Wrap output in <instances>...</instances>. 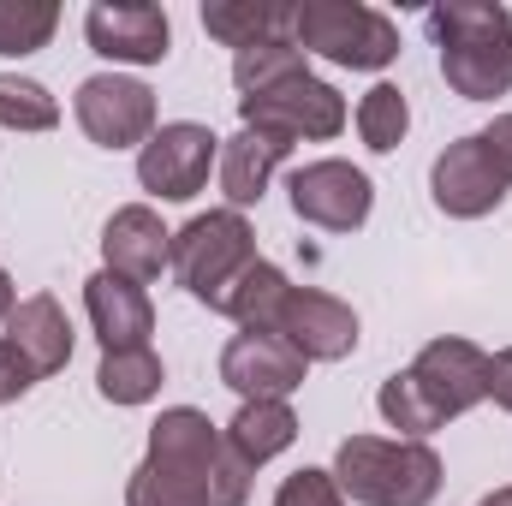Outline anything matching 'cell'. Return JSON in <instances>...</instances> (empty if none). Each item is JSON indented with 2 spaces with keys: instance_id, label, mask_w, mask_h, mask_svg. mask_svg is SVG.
<instances>
[{
  "instance_id": "1",
  "label": "cell",
  "mask_w": 512,
  "mask_h": 506,
  "mask_svg": "<svg viewBox=\"0 0 512 506\" xmlns=\"http://www.w3.org/2000/svg\"><path fill=\"white\" fill-rule=\"evenodd\" d=\"M251 465L227 447V435L197 411L173 405L149 423V453L131 471L126 506H245Z\"/></svg>"
},
{
  "instance_id": "2",
  "label": "cell",
  "mask_w": 512,
  "mask_h": 506,
  "mask_svg": "<svg viewBox=\"0 0 512 506\" xmlns=\"http://www.w3.org/2000/svg\"><path fill=\"white\" fill-rule=\"evenodd\" d=\"M429 36L441 48V78L465 102H495L512 90V12L501 0H435Z\"/></svg>"
},
{
  "instance_id": "3",
  "label": "cell",
  "mask_w": 512,
  "mask_h": 506,
  "mask_svg": "<svg viewBox=\"0 0 512 506\" xmlns=\"http://www.w3.org/2000/svg\"><path fill=\"white\" fill-rule=\"evenodd\" d=\"M334 483L358 506H429L441 495V453L399 435H346L334 447Z\"/></svg>"
},
{
  "instance_id": "4",
  "label": "cell",
  "mask_w": 512,
  "mask_h": 506,
  "mask_svg": "<svg viewBox=\"0 0 512 506\" xmlns=\"http://www.w3.org/2000/svg\"><path fill=\"white\" fill-rule=\"evenodd\" d=\"M256 262V233L239 209H209V215H191L179 233H173V274L179 286L209 304L221 316L227 292L239 286V274Z\"/></svg>"
},
{
  "instance_id": "5",
  "label": "cell",
  "mask_w": 512,
  "mask_h": 506,
  "mask_svg": "<svg viewBox=\"0 0 512 506\" xmlns=\"http://www.w3.org/2000/svg\"><path fill=\"white\" fill-rule=\"evenodd\" d=\"M292 42L304 54H322L346 72H382L399 60V24L376 12V6H358V0H304L292 6Z\"/></svg>"
},
{
  "instance_id": "6",
  "label": "cell",
  "mask_w": 512,
  "mask_h": 506,
  "mask_svg": "<svg viewBox=\"0 0 512 506\" xmlns=\"http://www.w3.org/2000/svg\"><path fill=\"white\" fill-rule=\"evenodd\" d=\"M239 120L251 131L286 137V143H328L346 131V96L322 84L316 72H298L262 96H239Z\"/></svg>"
},
{
  "instance_id": "7",
  "label": "cell",
  "mask_w": 512,
  "mask_h": 506,
  "mask_svg": "<svg viewBox=\"0 0 512 506\" xmlns=\"http://www.w3.org/2000/svg\"><path fill=\"white\" fill-rule=\"evenodd\" d=\"M215 167H221V137L197 120L155 126V137L137 149V185L161 203H191Z\"/></svg>"
},
{
  "instance_id": "8",
  "label": "cell",
  "mask_w": 512,
  "mask_h": 506,
  "mask_svg": "<svg viewBox=\"0 0 512 506\" xmlns=\"http://www.w3.org/2000/svg\"><path fill=\"white\" fill-rule=\"evenodd\" d=\"M72 114H78L84 137L102 149H143L155 137V90L126 72H96L78 84Z\"/></svg>"
},
{
  "instance_id": "9",
  "label": "cell",
  "mask_w": 512,
  "mask_h": 506,
  "mask_svg": "<svg viewBox=\"0 0 512 506\" xmlns=\"http://www.w3.org/2000/svg\"><path fill=\"white\" fill-rule=\"evenodd\" d=\"M286 191H292V215L322 227V233H358L370 221V209H376L370 173L352 167V161H334V155L328 161H304L286 179Z\"/></svg>"
},
{
  "instance_id": "10",
  "label": "cell",
  "mask_w": 512,
  "mask_h": 506,
  "mask_svg": "<svg viewBox=\"0 0 512 506\" xmlns=\"http://www.w3.org/2000/svg\"><path fill=\"white\" fill-rule=\"evenodd\" d=\"M274 334L304 358V364H340L358 352V310L334 292H316V286H292L286 304H280V322Z\"/></svg>"
},
{
  "instance_id": "11",
  "label": "cell",
  "mask_w": 512,
  "mask_h": 506,
  "mask_svg": "<svg viewBox=\"0 0 512 506\" xmlns=\"http://www.w3.org/2000/svg\"><path fill=\"white\" fill-rule=\"evenodd\" d=\"M84 36L114 66H161L173 48V24L149 0H96L84 12Z\"/></svg>"
},
{
  "instance_id": "12",
  "label": "cell",
  "mask_w": 512,
  "mask_h": 506,
  "mask_svg": "<svg viewBox=\"0 0 512 506\" xmlns=\"http://www.w3.org/2000/svg\"><path fill=\"white\" fill-rule=\"evenodd\" d=\"M411 376L435 399V411L453 423V417H465L471 405L489 399V352L471 346V340H459V334H441V340H429L411 358Z\"/></svg>"
},
{
  "instance_id": "13",
  "label": "cell",
  "mask_w": 512,
  "mask_h": 506,
  "mask_svg": "<svg viewBox=\"0 0 512 506\" xmlns=\"http://www.w3.org/2000/svg\"><path fill=\"white\" fill-rule=\"evenodd\" d=\"M429 191H435V209L453 215V221H483L507 203V179L489 167L483 143L477 137H459L435 155L429 167Z\"/></svg>"
},
{
  "instance_id": "14",
  "label": "cell",
  "mask_w": 512,
  "mask_h": 506,
  "mask_svg": "<svg viewBox=\"0 0 512 506\" xmlns=\"http://www.w3.org/2000/svg\"><path fill=\"white\" fill-rule=\"evenodd\" d=\"M304 370L310 364L280 334H256V328H239L221 352V381L239 399H292L304 387Z\"/></svg>"
},
{
  "instance_id": "15",
  "label": "cell",
  "mask_w": 512,
  "mask_h": 506,
  "mask_svg": "<svg viewBox=\"0 0 512 506\" xmlns=\"http://www.w3.org/2000/svg\"><path fill=\"white\" fill-rule=\"evenodd\" d=\"M84 310H90V328L102 340V352H131V346H149L155 334V304L149 292L126 280V274H90L84 280Z\"/></svg>"
},
{
  "instance_id": "16",
  "label": "cell",
  "mask_w": 512,
  "mask_h": 506,
  "mask_svg": "<svg viewBox=\"0 0 512 506\" xmlns=\"http://www.w3.org/2000/svg\"><path fill=\"white\" fill-rule=\"evenodd\" d=\"M102 262H108V274L149 286V280H161V268H173V233L161 227V215L149 203H126L102 227Z\"/></svg>"
},
{
  "instance_id": "17",
  "label": "cell",
  "mask_w": 512,
  "mask_h": 506,
  "mask_svg": "<svg viewBox=\"0 0 512 506\" xmlns=\"http://www.w3.org/2000/svg\"><path fill=\"white\" fill-rule=\"evenodd\" d=\"M36 376H60L66 364H72V322H66V310H60V298H48V292H30V298H18V310L6 316V334H0Z\"/></svg>"
},
{
  "instance_id": "18",
  "label": "cell",
  "mask_w": 512,
  "mask_h": 506,
  "mask_svg": "<svg viewBox=\"0 0 512 506\" xmlns=\"http://www.w3.org/2000/svg\"><path fill=\"white\" fill-rule=\"evenodd\" d=\"M292 155V143L286 137H268V131H251L239 126L233 137H221V191H227V209H251L268 197V185H274V173H280V161Z\"/></svg>"
},
{
  "instance_id": "19",
  "label": "cell",
  "mask_w": 512,
  "mask_h": 506,
  "mask_svg": "<svg viewBox=\"0 0 512 506\" xmlns=\"http://www.w3.org/2000/svg\"><path fill=\"white\" fill-rule=\"evenodd\" d=\"M221 435H227V447L256 471V465L280 459V453L298 441V411H292V399H245L239 417H233Z\"/></svg>"
},
{
  "instance_id": "20",
  "label": "cell",
  "mask_w": 512,
  "mask_h": 506,
  "mask_svg": "<svg viewBox=\"0 0 512 506\" xmlns=\"http://www.w3.org/2000/svg\"><path fill=\"white\" fill-rule=\"evenodd\" d=\"M203 30H209L221 48L245 54V48H256V42H280V36H292V6H256V0H209V6H203Z\"/></svg>"
},
{
  "instance_id": "21",
  "label": "cell",
  "mask_w": 512,
  "mask_h": 506,
  "mask_svg": "<svg viewBox=\"0 0 512 506\" xmlns=\"http://www.w3.org/2000/svg\"><path fill=\"white\" fill-rule=\"evenodd\" d=\"M286 292H292V280L274 268V262H262L256 256L251 268L239 274V286L227 292V304H221V316L227 322H239V328H256V334H274V322H280V304H286Z\"/></svg>"
},
{
  "instance_id": "22",
  "label": "cell",
  "mask_w": 512,
  "mask_h": 506,
  "mask_svg": "<svg viewBox=\"0 0 512 506\" xmlns=\"http://www.w3.org/2000/svg\"><path fill=\"white\" fill-rule=\"evenodd\" d=\"M161 358H155V346H131V352H102V370H96V393L108 399V405H149L155 393H161Z\"/></svg>"
},
{
  "instance_id": "23",
  "label": "cell",
  "mask_w": 512,
  "mask_h": 506,
  "mask_svg": "<svg viewBox=\"0 0 512 506\" xmlns=\"http://www.w3.org/2000/svg\"><path fill=\"white\" fill-rule=\"evenodd\" d=\"M376 411L387 417V429H399V441H429L435 429H447V417L435 411V399L417 387V376H411V370H399V376L382 381Z\"/></svg>"
},
{
  "instance_id": "24",
  "label": "cell",
  "mask_w": 512,
  "mask_h": 506,
  "mask_svg": "<svg viewBox=\"0 0 512 506\" xmlns=\"http://www.w3.org/2000/svg\"><path fill=\"white\" fill-rule=\"evenodd\" d=\"M298 72H310V66H304V48H298L292 36L256 42L245 54H233V84H239V96H262V90H274V84H286V78H298Z\"/></svg>"
},
{
  "instance_id": "25",
  "label": "cell",
  "mask_w": 512,
  "mask_h": 506,
  "mask_svg": "<svg viewBox=\"0 0 512 506\" xmlns=\"http://www.w3.org/2000/svg\"><path fill=\"white\" fill-rule=\"evenodd\" d=\"M60 30V6L54 0H0V54L24 60L36 48H48Z\"/></svg>"
},
{
  "instance_id": "26",
  "label": "cell",
  "mask_w": 512,
  "mask_h": 506,
  "mask_svg": "<svg viewBox=\"0 0 512 506\" xmlns=\"http://www.w3.org/2000/svg\"><path fill=\"white\" fill-rule=\"evenodd\" d=\"M405 131H411L405 90H399V84H376V90H364V102H358V137H364V149L393 155V149L405 143Z\"/></svg>"
},
{
  "instance_id": "27",
  "label": "cell",
  "mask_w": 512,
  "mask_h": 506,
  "mask_svg": "<svg viewBox=\"0 0 512 506\" xmlns=\"http://www.w3.org/2000/svg\"><path fill=\"white\" fill-rule=\"evenodd\" d=\"M60 126V102L18 72H0V131H54Z\"/></svg>"
},
{
  "instance_id": "28",
  "label": "cell",
  "mask_w": 512,
  "mask_h": 506,
  "mask_svg": "<svg viewBox=\"0 0 512 506\" xmlns=\"http://www.w3.org/2000/svg\"><path fill=\"white\" fill-rule=\"evenodd\" d=\"M274 506H346V495H340L334 471L304 465V471H292V477L274 489Z\"/></svg>"
},
{
  "instance_id": "29",
  "label": "cell",
  "mask_w": 512,
  "mask_h": 506,
  "mask_svg": "<svg viewBox=\"0 0 512 506\" xmlns=\"http://www.w3.org/2000/svg\"><path fill=\"white\" fill-rule=\"evenodd\" d=\"M477 143H483L489 167H495V173L507 179V191H512V114H495V126L477 131Z\"/></svg>"
},
{
  "instance_id": "30",
  "label": "cell",
  "mask_w": 512,
  "mask_h": 506,
  "mask_svg": "<svg viewBox=\"0 0 512 506\" xmlns=\"http://www.w3.org/2000/svg\"><path fill=\"white\" fill-rule=\"evenodd\" d=\"M36 381H42V376H36V370H30V364H24V358H18V352L6 346V340H0V405L24 399V393H30Z\"/></svg>"
},
{
  "instance_id": "31",
  "label": "cell",
  "mask_w": 512,
  "mask_h": 506,
  "mask_svg": "<svg viewBox=\"0 0 512 506\" xmlns=\"http://www.w3.org/2000/svg\"><path fill=\"white\" fill-rule=\"evenodd\" d=\"M489 399H495V405L512 417V346L489 358Z\"/></svg>"
},
{
  "instance_id": "32",
  "label": "cell",
  "mask_w": 512,
  "mask_h": 506,
  "mask_svg": "<svg viewBox=\"0 0 512 506\" xmlns=\"http://www.w3.org/2000/svg\"><path fill=\"white\" fill-rule=\"evenodd\" d=\"M18 310V292H12V274L0 268V328H6V316Z\"/></svg>"
},
{
  "instance_id": "33",
  "label": "cell",
  "mask_w": 512,
  "mask_h": 506,
  "mask_svg": "<svg viewBox=\"0 0 512 506\" xmlns=\"http://www.w3.org/2000/svg\"><path fill=\"white\" fill-rule=\"evenodd\" d=\"M477 506H512V489H495L489 501H477Z\"/></svg>"
}]
</instances>
